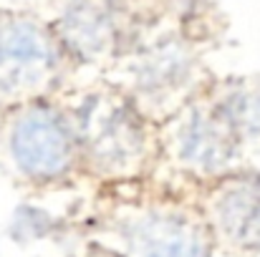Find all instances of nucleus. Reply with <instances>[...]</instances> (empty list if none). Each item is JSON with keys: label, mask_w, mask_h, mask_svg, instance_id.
<instances>
[{"label": "nucleus", "mask_w": 260, "mask_h": 257, "mask_svg": "<svg viewBox=\"0 0 260 257\" xmlns=\"http://www.w3.org/2000/svg\"><path fill=\"white\" fill-rule=\"evenodd\" d=\"M76 131L81 174L99 181H139L159 167V134L116 86L93 88L63 103Z\"/></svg>", "instance_id": "f257e3e1"}, {"label": "nucleus", "mask_w": 260, "mask_h": 257, "mask_svg": "<svg viewBox=\"0 0 260 257\" xmlns=\"http://www.w3.org/2000/svg\"><path fill=\"white\" fill-rule=\"evenodd\" d=\"M104 247L114 257H210L212 237L194 199L144 194L101 217Z\"/></svg>", "instance_id": "f03ea898"}, {"label": "nucleus", "mask_w": 260, "mask_h": 257, "mask_svg": "<svg viewBox=\"0 0 260 257\" xmlns=\"http://www.w3.org/2000/svg\"><path fill=\"white\" fill-rule=\"evenodd\" d=\"M0 159L15 179L33 187L81 176L79 141L63 103L41 98L3 111Z\"/></svg>", "instance_id": "7ed1b4c3"}, {"label": "nucleus", "mask_w": 260, "mask_h": 257, "mask_svg": "<svg viewBox=\"0 0 260 257\" xmlns=\"http://www.w3.org/2000/svg\"><path fill=\"white\" fill-rule=\"evenodd\" d=\"M157 134L159 167H167L187 184H210L230 174L238 139L205 93L189 98L174 116L159 124Z\"/></svg>", "instance_id": "20e7f679"}, {"label": "nucleus", "mask_w": 260, "mask_h": 257, "mask_svg": "<svg viewBox=\"0 0 260 257\" xmlns=\"http://www.w3.org/2000/svg\"><path fill=\"white\" fill-rule=\"evenodd\" d=\"M66 51L53 33L28 18L0 20V111L53 98Z\"/></svg>", "instance_id": "39448f33"}, {"label": "nucleus", "mask_w": 260, "mask_h": 257, "mask_svg": "<svg viewBox=\"0 0 260 257\" xmlns=\"http://www.w3.org/2000/svg\"><path fill=\"white\" fill-rule=\"evenodd\" d=\"M121 88L152 121L165 124L194 98V56L177 41H162L134 56Z\"/></svg>", "instance_id": "423d86ee"}, {"label": "nucleus", "mask_w": 260, "mask_h": 257, "mask_svg": "<svg viewBox=\"0 0 260 257\" xmlns=\"http://www.w3.org/2000/svg\"><path fill=\"white\" fill-rule=\"evenodd\" d=\"M212 245L233 252L260 250V174L230 171L205 184L197 202Z\"/></svg>", "instance_id": "0eeeda50"}, {"label": "nucleus", "mask_w": 260, "mask_h": 257, "mask_svg": "<svg viewBox=\"0 0 260 257\" xmlns=\"http://www.w3.org/2000/svg\"><path fill=\"white\" fill-rule=\"evenodd\" d=\"M56 38L63 46L66 56H74L79 61H96L104 58L114 46V20L99 5H71L61 15Z\"/></svg>", "instance_id": "6e6552de"}, {"label": "nucleus", "mask_w": 260, "mask_h": 257, "mask_svg": "<svg viewBox=\"0 0 260 257\" xmlns=\"http://www.w3.org/2000/svg\"><path fill=\"white\" fill-rule=\"evenodd\" d=\"M215 111L230 126L238 141L260 139V86L233 84L217 93H207Z\"/></svg>", "instance_id": "1a4fd4ad"}]
</instances>
